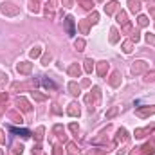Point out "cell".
Returning <instances> with one entry per match:
<instances>
[{"mask_svg":"<svg viewBox=\"0 0 155 155\" xmlns=\"http://www.w3.org/2000/svg\"><path fill=\"white\" fill-rule=\"evenodd\" d=\"M63 6H67V7H69V6H71V0H63Z\"/></svg>","mask_w":155,"mask_h":155,"instance_id":"b9f144b4","label":"cell"},{"mask_svg":"<svg viewBox=\"0 0 155 155\" xmlns=\"http://www.w3.org/2000/svg\"><path fill=\"white\" fill-rule=\"evenodd\" d=\"M88 25H90V22H88V20H81V22H79V29L83 31V34H87V31H88Z\"/></svg>","mask_w":155,"mask_h":155,"instance_id":"2e32d148","label":"cell"},{"mask_svg":"<svg viewBox=\"0 0 155 155\" xmlns=\"http://www.w3.org/2000/svg\"><path fill=\"white\" fill-rule=\"evenodd\" d=\"M11 130L15 132V134H20L22 137H29V135H31V134H29L27 130H18V128H11Z\"/></svg>","mask_w":155,"mask_h":155,"instance_id":"7402d4cb","label":"cell"},{"mask_svg":"<svg viewBox=\"0 0 155 155\" xmlns=\"http://www.w3.org/2000/svg\"><path fill=\"white\" fill-rule=\"evenodd\" d=\"M148 69V63L146 61H143V60H139V61H134V65H132V74H141V72H144Z\"/></svg>","mask_w":155,"mask_h":155,"instance_id":"7a4b0ae2","label":"cell"},{"mask_svg":"<svg viewBox=\"0 0 155 155\" xmlns=\"http://www.w3.org/2000/svg\"><path fill=\"white\" fill-rule=\"evenodd\" d=\"M13 151H15V155H22L24 146H22V144H15V146H13Z\"/></svg>","mask_w":155,"mask_h":155,"instance_id":"4316f807","label":"cell"},{"mask_svg":"<svg viewBox=\"0 0 155 155\" xmlns=\"http://www.w3.org/2000/svg\"><path fill=\"white\" fill-rule=\"evenodd\" d=\"M132 47H134V41H132V40H126L124 43H123V51L128 54V52H132Z\"/></svg>","mask_w":155,"mask_h":155,"instance_id":"9a60e30c","label":"cell"},{"mask_svg":"<svg viewBox=\"0 0 155 155\" xmlns=\"http://www.w3.org/2000/svg\"><path fill=\"white\" fill-rule=\"evenodd\" d=\"M106 71H108V63H106V61H99V63H98V74H99V76H105Z\"/></svg>","mask_w":155,"mask_h":155,"instance_id":"8fae6325","label":"cell"},{"mask_svg":"<svg viewBox=\"0 0 155 155\" xmlns=\"http://www.w3.org/2000/svg\"><path fill=\"white\" fill-rule=\"evenodd\" d=\"M67 114H69V116H72V117L79 116V106H78L76 103H71V105H69V108H67Z\"/></svg>","mask_w":155,"mask_h":155,"instance_id":"9c48e42d","label":"cell"},{"mask_svg":"<svg viewBox=\"0 0 155 155\" xmlns=\"http://www.w3.org/2000/svg\"><path fill=\"white\" fill-rule=\"evenodd\" d=\"M0 144H4V135H2V130H0Z\"/></svg>","mask_w":155,"mask_h":155,"instance_id":"60d3db41","label":"cell"},{"mask_svg":"<svg viewBox=\"0 0 155 155\" xmlns=\"http://www.w3.org/2000/svg\"><path fill=\"white\" fill-rule=\"evenodd\" d=\"M130 155H141V153H139V151H132Z\"/></svg>","mask_w":155,"mask_h":155,"instance_id":"7bdbcfd3","label":"cell"},{"mask_svg":"<svg viewBox=\"0 0 155 155\" xmlns=\"http://www.w3.org/2000/svg\"><path fill=\"white\" fill-rule=\"evenodd\" d=\"M117 6H119V4L116 2V0H112L110 4H106V6H105V11H106V15H112V13L117 9Z\"/></svg>","mask_w":155,"mask_h":155,"instance_id":"7c38bea8","label":"cell"},{"mask_svg":"<svg viewBox=\"0 0 155 155\" xmlns=\"http://www.w3.org/2000/svg\"><path fill=\"white\" fill-rule=\"evenodd\" d=\"M126 139H128L126 130H124V128H121V130L117 132V141H126Z\"/></svg>","mask_w":155,"mask_h":155,"instance_id":"d6986e66","label":"cell"},{"mask_svg":"<svg viewBox=\"0 0 155 155\" xmlns=\"http://www.w3.org/2000/svg\"><path fill=\"white\" fill-rule=\"evenodd\" d=\"M40 54H41V49H40V47H34V49L29 52V56H31V58H38Z\"/></svg>","mask_w":155,"mask_h":155,"instance_id":"484cf974","label":"cell"},{"mask_svg":"<svg viewBox=\"0 0 155 155\" xmlns=\"http://www.w3.org/2000/svg\"><path fill=\"white\" fill-rule=\"evenodd\" d=\"M69 90H71V94H74V96H78V94L81 92V88H79V85H78V83H74V81H71V83H69Z\"/></svg>","mask_w":155,"mask_h":155,"instance_id":"4fadbf2b","label":"cell"},{"mask_svg":"<svg viewBox=\"0 0 155 155\" xmlns=\"http://www.w3.org/2000/svg\"><path fill=\"white\" fill-rule=\"evenodd\" d=\"M69 128H71V130L74 132V134H78V130H79V126H78L76 123H71V126H69Z\"/></svg>","mask_w":155,"mask_h":155,"instance_id":"8d00e7d4","label":"cell"},{"mask_svg":"<svg viewBox=\"0 0 155 155\" xmlns=\"http://www.w3.org/2000/svg\"><path fill=\"white\" fill-rule=\"evenodd\" d=\"M43 132H45V128H43V126H40V128L36 130V139H38V141L43 139Z\"/></svg>","mask_w":155,"mask_h":155,"instance_id":"f1b7e54d","label":"cell"},{"mask_svg":"<svg viewBox=\"0 0 155 155\" xmlns=\"http://www.w3.org/2000/svg\"><path fill=\"white\" fill-rule=\"evenodd\" d=\"M69 74H71L72 78H79V76H81V67H79L78 63H72L71 67H69Z\"/></svg>","mask_w":155,"mask_h":155,"instance_id":"5b68a950","label":"cell"},{"mask_svg":"<svg viewBox=\"0 0 155 155\" xmlns=\"http://www.w3.org/2000/svg\"><path fill=\"white\" fill-rule=\"evenodd\" d=\"M43 85H45L47 88H56V85H54L51 79H43Z\"/></svg>","mask_w":155,"mask_h":155,"instance_id":"4dcf8cb0","label":"cell"},{"mask_svg":"<svg viewBox=\"0 0 155 155\" xmlns=\"http://www.w3.org/2000/svg\"><path fill=\"white\" fill-rule=\"evenodd\" d=\"M137 22H139V25H141V27H146V25H148V18H146V16H139Z\"/></svg>","mask_w":155,"mask_h":155,"instance_id":"f546056e","label":"cell"},{"mask_svg":"<svg viewBox=\"0 0 155 155\" xmlns=\"http://www.w3.org/2000/svg\"><path fill=\"white\" fill-rule=\"evenodd\" d=\"M117 22H119V24H121L123 27H126V25H128V20H126V13H124V11H121V13L117 15Z\"/></svg>","mask_w":155,"mask_h":155,"instance_id":"5bb4252c","label":"cell"},{"mask_svg":"<svg viewBox=\"0 0 155 155\" xmlns=\"http://www.w3.org/2000/svg\"><path fill=\"white\" fill-rule=\"evenodd\" d=\"M148 7H150V6H148ZM150 15L155 18V6H151V7H150Z\"/></svg>","mask_w":155,"mask_h":155,"instance_id":"f35d334b","label":"cell"},{"mask_svg":"<svg viewBox=\"0 0 155 155\" xmlns=\"http://www.w3.org/2000/svg\"><path fill=\"white\" fill-rule=\"evenodd\" d=\"M143 155H153V144H144L143 146Z\"/></svg>","mask_w":155,"mask_h":155,"instance_id":"ac0fdd59","label":"cell"},{"mask_svg":"<svg viewBox=\"0 0 155 155\" xmlns=\"http://www.w3.org/2000/svg\"><path fill=\"white\" fill-rule=\"evenodd\" d=\"M128 9L132 13H139L141 11V2L139 0H128Z\"/></svg>","mask_w":155,"mask_h":155,"instance_id":"8992f818","label":"cell"},{"mask_svg":"<svg viewBox=\"0 0 155 155\" xmlns=\"http://www.w3.org/2000/svg\"><path fill=\"white\" fill-rule=\"evenodd\" d=\"M33 96H34L36 101H45V96H41V94H38V92H33Z\"/></svg>","mask_w":155,"mask_h":155,"instance_id":"836d02e7","label":"cell"},{"mask_svg":"<svg viewBox=\"0 0 155 155\" xmlns=\"http://www.w3.org/2000/svg\"><path fill=\"white\" fill-rule=\"evenodd\" d=\"M117 41V29H112L110 31V43H116Z\"/></svg>","mask_w":155,"mask_h":155,"instance_id":"603a6c76","label":"cell"},{"mask_svg":"<svg viewBox=\"0 0 155 155\" xmlns=\"http://www.w3.org/2000/svg\"><path fill=\"white\" fill-rule=\"evenodd\" d=\"M0 101H7V94H2V92H0Z\"/></svg>","mask_w":155,"mask_h":155,"instance_id":"ab89813d","label":"cell"},{"mask_svg":"<svg viewBox=\"0 0 155 155\" xmlns=\"http://www.w3.org/2000/svg\"><path fill=\"white\" fill-rule=\"evenodd\" d=\"M49 61H51V54H45L41 60V65H49Z\"/></svg>","mask_w":155,"mask_h":155,"instance_id":"d590c367","label":"cell"},{"mask_svg":"<svg viewBox=\"0 0 155 155\" xmlns=\"http://www.w3.org/2000/svg\"><path fill=\"white\" fill-rule=\"evenodd\" d=\"M16 105H18V108L22 110V112H29V110H31V105H29V101H27L24 96H20V98L16 99Z\"/></svg>","mask_w":155,"mask_h":155,"instance_id":"277c9868","label":"cell"},{"mask_svg":"<svg viewBox=\"0 0 155 155\" xmlns=\"http://www.w3.org/2000/svg\"><path fill=\"white\" fill-rule=\"evenodd\" d=\"M16 71H18L20 74H31V71H33V63H29V61H22V63L16 65Z\"/></svg>","mask_w":155,"mask_h":155,"instance_id":"3957f363","label":"cell"},{"mask_svg":"<svg viewBox=\"0 0 155 155\" xmlns=\"http://www.w3.org/2000/svg\"><path fill=\"white\" fill-rule=\"evenodd\" d=\"M78 2H79L85 9H92V2H90V0H78Z\"/></svg>","mask_w":155,"mask_h":155,"instance_id":"cb8c5ba5","label":"cell"},{"mask_svg":"<svg viewBox=\"0 0 155 155\" xmlns=\"http://www.w3.org/2000/svg\"><path fill=\"white\" fill-rule=\"evenodd\" d=\"M74 47H76L78 51H83V47H85V40H76V43H74Z\"/></svg>","mask_w":155,"mask_h":155,"instance_id":"83f0119b","label":"cell"},{"mask_svg":"<svg viewBox=\"0 0 155 155\" xmlns=\"http://www.w3.org/2000/svg\"><path fill=\"white\" fill-rule=\"evenodd\" d=\"M87 20L90 22V24H98V20H99V15H98V13L94 11V13L90 15V18H87Z\"/></svg>","mask_w":155,"mask_h":155,"instance_id":"d4e9b609","label":"cell"},{"mask_svg":"<svg viewBox=\"0 0 155 155\" xmlns=\"http://www.w3.org/2000/svg\"><path fill=\"white\" fill-rule=\"evenodd\" d=\"M108 83L112 85V87H119V83H121V74H119L117 71H116V72H112V76H110Z\"/></svg>","mask_w":155,"mask_h":155,"instance_id":"52a82bcc","label":"cell"},{"mask_svg":"<svg viewBox=\"0 0 155 155\" xmlns=\"http://www.w3.org/2000/svg\"><path fill=\"white\" fill-rule=\"evenodd\" d=\"M69 150H71V153H76V144L71 143V144H69Z\"/></svg>","mask_w":155,"mask_h":155,"instance_id":"74e56055","label":"cell"},{"mask_svg":"<svg viewBox=\"0 0 155 155\" xmlns=\"http://www.w3.org/2000/svg\"><path fill=\"white\" fill-rule=\"evenodd\" d=\"M0 155H2V151H0Z\"/></svg>","mask_w":155,"mask_h":155,"instance_id":"ee69618b","label":"cell"},{"mask_svg":"<svg viewBox=\"0 0 155 155\" xmlns=\"http://www.w3.org/2000/svg\"><path fill=\"white\" fill-rule=\"evenodd\" d=\"M117 112H119V108H117V106H114V108H110L108 112H106V119H112V117H114V116H116Z\"/></svg>","mask_w":155,"mask_h":155,"instance_id":"44dd1931","label":"cell"},{"mask_svg":"<svg viewBox=\"0 0 155 155\" xmlns=\"http://www.w3.org/2000/svg\"><path fill=\"white\" fill-rule=\"evenodd\" d=\"M85 71H87L88 74L94 71V61H92V60H85Z\"/></svg>","mask_w":155,"mask_h":155,"instance_id":"e0dca14e","label":"cell"},{"mask_svg":"<svg viewBox=\"0 0 155 155\" xmlns=\"http://www.w3.org/2000/svg\"><path fill=\"white\" fill-rule=\"evenodd\" d=\"M146 41L150 43V45H155V36L153 34H146Z\"/></svg>","mask_w":155,"mask_h":155,"instance_id":"1f68e13d","label":"cell"},{"mask_svg":"<svg viewBox=\"0 0 155 155\" xmlns=\"http://www.w3.org/2000/svg\"><path fill=\"white\" fill-rule=\"evenodd\" d=\"M0 11H2V15H6V16H16L20 13V7L11 4V2H4L2 6H0Z\"/></svg>","mask_w":155,"mask_h":155,"instance_id":"6da1fadb","label":"cell"},{"mask_svg":"<svg viewBox=\"0 0 155 155\" xmlns=\"http://www.w3.org/2000/svg\"><path fill=\"white\" fill-rule=\"evenodd\" d=\"M94 96L99 98V88H98V87H94ZM85 101H87V103H92V94H88V96L85 98Z\"/></svg>","mask_w":155,"mask_h":155,"instance_id":"ffe728a7","label":"cell"},{"mask_svg":"<svg viewBox=\"0 0 155 155\" xmlns=\"http://www.w3.org/2000/svg\"><path fill=\"white\" fill-rule=\"evenodd\" d=\"M6 83H7V74L0 72V85H6Z\"/></svg>","mask_w":155,"mask_h":155,"instance_id":"d6a6232c","label":"cell"},{"mask_svg":"<svg viewBox=\"0 0 155 155\" xmlns=\"http://www.w3.org/2000/svg\"><path fill=\"white\" fill-rule=\"evenodd\" d=\"M65 27H67V33L69 34H74V20H72V16L65 18Z\"/></svg>","mask_w":155,"mask_h":155,"instance_id":"30bf717a","label":"cell"},{"mask_svg":"<svg viewBox=\"0 0 155 155\" xmlns=\"http://www.w3.org/2000/svg\"><path fill=\"white\" fill-rule=\"evenodd\" d=\"M146 81H155V71L146 74Z\"/></svg>","mask_w":155,"mask_h":155,"instance_id":"e575fe53","label":"cell"},{"mask_svg":"<svg viewBox=\"0 0 155 155\" xmlns=\"http://www.w3.org/2000/svg\"><path fill=\"white\" fill-rule=\"evenodd\" d=\"M151 114H155V106H148V108H139L137 110V116L139 117H146V116H151Z\"/></svg>","mask_w":155,"mask_h":155,"instance_id":"ba28073f","label":"cell"}]
</instances>
